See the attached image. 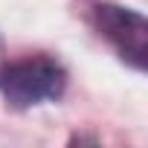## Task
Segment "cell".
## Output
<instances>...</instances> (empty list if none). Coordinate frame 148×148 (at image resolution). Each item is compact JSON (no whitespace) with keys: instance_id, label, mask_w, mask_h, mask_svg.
<instances>
[{"instance_id":"cell-3","label":"cell","mask_w":148,"mask_h":148,"mask_svg":"<svg viewBox=\"0 0 148 148\" xmlns=\"http://www.w3.org/2000/svg\"><path fill=\"white\" fill-rule=\"evenodd\" d=\"M0 49H3V44H0Z\"/></svg>"},{"instance_id":"cell-2","label":"cell","mask_w":148,"mask_h":148,"mask_svg":"<svg viewBox=\"0 0 148 148\" xmlns=\"http://www.w3.org/2000/svg\"><path fill=\"white\" fill-rule=\"evenodd\" d=\"M90 23L119 52V58L125 64H131L139 73L145 70V64H148V21L142 12L116 6V3H93Z\"/></svg>"},{"instance_id":"cell-1","label":"cell","mask_w":148,"mask_h":148,"mask_svg":"<svg viewBox=\"0 0 148 148\" xmlns=\"http://www.w3.org/2000/svg\"><path fill=\"white\" fill-rule=\"evenodd\" d=\"M64 90L67 70L49 55H26L0 67V96L18 110H29L44 102H58Z\"/></svg>"}]
</instances>
